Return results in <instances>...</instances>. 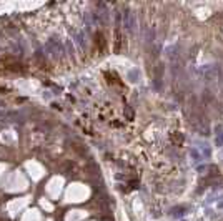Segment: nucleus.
<instances>
[{
	"instance_id": "f03ea898",
	"label": "nucleus",
	"mask_w": 223,
	"mask_h": 221,
	"mask_svg": "<svg viewBox=\"0 0 223 221\" xmlns=\"http://www.w3.org/2000/svg\"><path fill=\"white\" fill-rule=\"evenodd\" d=\"M190 156H191V160H193V165H198L200 161H203V156H202V153L198 151L196 146H193L190 150Z\"/></svg>"
},
{
	"instance_id": "f257e3e1",
	"label": "nucleus",
	"mask_w": 223,
	"mask_h": 221,
	"mask_svg": "<svg viewBox=\"0 0 223 221\" xmlns=\"http://www.w3.org/2000/svg\"><path fill=\"white\" fill-rule=\"evenodd\" d=\"M196 145H198V151L202 153L203 156V160L207 158V160H210V156H211V150H210V146L207 145V143H203V141H196Z\"/></svg>"
},
{
	"instance_id": "7ed1b4c3",
	"label": "nucleus",
	"mask_w": 223,
	"mask_h": 221,
	"mask_svg": "<svg viewBox=\"0 0 223 221\" xmlns=\"http://www.w3.org/2000/svg\"><path fill=\"white\" fill-rule=\"evenodd\" d=\"M215 146H218V148L223 146V131H220V133L215 136Z\"/></svg>"
}]
</instances>
